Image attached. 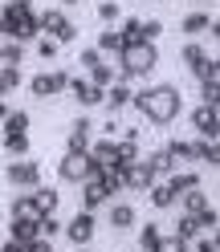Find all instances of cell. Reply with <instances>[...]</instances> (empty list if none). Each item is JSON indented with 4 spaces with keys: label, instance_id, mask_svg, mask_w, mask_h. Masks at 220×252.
Returning a JSON list of instances; mask_svg holds the SVG:
<instances>
[{
    "label": "cell",
    "instance_id": "obj_1",
    "mask_svg": "<svg viewBox=\"0 0 220 252\" xmlns=\"http://www.w3.org/2000/svg\"><path fill=\"white\" fill-rule=\"evenodd\" d=\"M131 106H135L151 126H171V122L183 114V94H180L176 82H159V86H143V90H135Z\"/></svg>",
    "mask_w": 220,
    "mask_h": 252
},
{
    "label": "cell",
    "instance_id": "obj_2",
    "mask_svg": "<svg viewBox=\"0 0 220 252\" xmlns=\"http://www.w3.org/2000/svg\"><path fill=\"white\" fill-rule=\"evenodd\" d=\"M155 65H159V45H147V41L122 45L118 57H114V73H118V82H139V77H151Z\"/></svg>",
    "mask_w": 220,
    "mask_h": 252
},
{
    "label": "cell",
    "instance_id": "obj_3",
    "mask_svg": "<svg viewBox=\"0 0 220 252\" xmlns=\"http://www.w3.org/2000/svg\"><path fill=\"white\" fill-rule=\"evenodd\" d=\"M180 61H183V69L196 77V82H208V77H220V65H216V57L204 49L200 41H187L183 49H180Z\"/></svg>",
    "mask_w": 220,
    "mask_h": 252
},
{
    "label": "cell",
    "instance_id": "obj_4",
    "mask_svg": "<svg viewBox=\"0 0 220 252\" xmlns=\"http://www.w3.org/2000/svg\"><path fill=\"white\" fill-rule=\"evenodd\" d=\"M37 25H41V37H49V41H57V45H70V41L77 37V25H73L61 8L37 12Z\"/></svg>",
    "mask_w": 220,
    "mask_h": 252
},
{
    "label": "cell",
    "instance_id": "obj_5",
    "mask_svg": "<svg viewBox=\"0 0 220 252\" xmlns=\"http://www.w3.org/2000/svg\"><path fill=\"white\" fill-rule=\"evenodd\" d=\"M94 175V163H90V151H66L57 159V179L61 183H86Z\"/></svg>",
    "mask_w": 220,
    "mask_h": 252
},
{
    "label": "cell",
    "instance_id": "obj_6",
    "mask_svg": "<svg viewBox=\"0 0 220 252\" xmlns=\"http://www.w3.org/2000/svg\"><path fill=\"white\" fill-rule=\"evenodd\" d=\"M77 61H82V69H86V77H90V82L94 86H110V82H118V73H114V61H106L98 49H94V45H90V49H82V57H77Z\"/></svg>",
    "mask_w": 220,
    "mask_h": 252
},
{
    "label": "cell",
    "instance_id": "obj_7",
    "mask_svg": "<svg viewBox=\"0 0 220 252\" xmlns=\"http://www.w3.org/2000/svg\"><path fill=\"white\" fill-rule=\"evenodd\" d=\"M94 232H98V220H94V212H77V216H70L66 224H61V236H66L73 248L94 244Z\"/></svg>",
    "mask_w": 220,
    "mask_h": 252
},
{
    "label": "cell",
    "instance_id": "obj_8",
    "mask_svg": "<svg viewBox=\"0 0 220 252\" xmlns=\"http://www.w3.org/2000/svg\"><path fill=\"white\" fill-rule=\"evenodd\" d=\"M4 179H8V187H17V191H29V187H37L41 183V163L37 159H12L8 167H4Z\"/></svg>",
    "mask_w": 220,
    "mask_h": 252
},
{
    "label": "cell",
    "instance_id": "obj_9",
    "mask_svg": "<svg viewBox=\"0 0 220 252\" xmlns=\"http://www.w3.org/2000/svg\"><path fill=\"white\" fill-rule=\"evenodd\" d=\"M70 90V73L66 69H49V73H33L29 77V94L33 98H53V94Z\"/></svg>",
    "mask_w": 220,
    "mask_h": 252
},
{
    "label": "cell",
    "instance_id": "obj_10",
    "mask_svg": "<svg viewBox=\"0 0 220 252\" xmlns=\"http://www.w3.org/2000/svg\"><path fill=\"white\" fill-rule=\"evenodd\" d=\"M187 122H192V134H196V138H216V134H220L216 106H208V102H196L192 114H187Z\"/></svg>",
    "mask_w": 220,
    "mask_h": 252
},
{
    "label": "cell",
    "instance_id": "obj_11",
    "mask_svg": "<svg viewBox=\"0 0 220 252\" xmlns=\"http://www.w3.org/2000/svg\"><path fill=\"white\" fill-rule=\"evenodd\" d=\"M29 203L37 208V216H57L61 208V191L49 183H37V187H29Z\"/></svg>",
    "mask_w": 220,
    "mask_h": 252
},
{
    "label": "cell",
    "instance_id": "obj_12",
    "mask_svg": "<svg viewBox=\"0 0 220 252\" xmlns=\"http://www.w3.org/2000/svg\"><path fill=\"white\" fill-rule=\"evenodd\" d=\"M70 94H73V102L82 106V110H94V106H102V86H94L90 77H70Z\"/></svg>",
    "mask_w": 220,
    "mask_h": 252
},
{
    "label": "cell",
    "instance_id": "obj_13",
    "mask_svg": "<svg viewBox=\"0 0 220 252\" xmlns=\"http://www.w3.org/2000/svg\"><path fill=\"white\" fill-rule=\"evenodd\" d=\"M94 143V118H73L70 122V134H66V151H90Z\"/></svg>",
    "mask_w": 220,
    "mask_h": 252
},
{
    "label": "cell",
    "instance_id": "obj_14",
    "mask_svg": "<svg viewBox=\"0 0 220 252\" xmlns=\"http://www.w3.org/2000/svg\"><path fill=\"white\" fill-rule=\"evenodd\" d=\"M90 163H94V171L114 167L118 163V138H94L90 143Z\"/></svg>",
    "mask_w": 220,
    "mask_h": 252
},
{
    "label": "cell",
    "instance_id": "obj_15",
    "mask_svg": "<svg viewBox=\"0 0 220 252\" xmlns=\"http://www.w3.org/2000/svg\"><path fill=\"white\" fill-rule=\"evenodd\" d=\"M180 29H183V37H187V41H196L200 33H212V29H216V17H212L208 8L183 12V21H180Z\"/></svg>",
    "mask_w": 220,
    "mask_h": 252
},
{
    "label": "cell",
    "instance_id": "obj_16",
    "mask_svg": "<svg viewBox=\"0 0 220 252\" xmlns=\"http://www.w3.org/2000/svg\"><path fill=\"white\" fill-rule=\"evenodd\" d=\"M118 171H122V187H127V191H147V187L155 183V175H151L147 163H143V155H139L131 167H118Z\"/></svg>",
    "mask_w": 220,
    "mask_h": 252
},
{
    "label": "cell",
    "instance_id": "obj_17",
    "mask_svg": "<svg viewBox=\"0 0 220 252\" xmlns=\"http://www.w3.org/2000/svg\"><path fill=\"white\" fill-rule=\"evenodd\" d=\"M82 187V212H98L102 203H110V191H106V183L98 175H90L86 183H77Z\"/></svg>",
    "mask_w": 220,
    "mask_h": 252
},
{
    "label": "cell",
    "instance_id": "obj_18",
    "mask_svg": "<svg viewBox=\"0 0 220 252\" xmlns=\"http://www.w3.org/2000/svg\"><path fill=\"white\" fill-rule=\"evenodd\" d=\"M131 98H135L131 82H110V86H106V94H102V106L110 110V114H122V110L131 106Z\"/></svg>",
    "mask_w": 220,
    "mask_h": 252
},
{
    "label": "cell",
    "instance_id": "obj_19",
    "mask_svg": "<svg viewBox=\"0 0 220 252\" xmlns=\"http://www.w3.org/2000/svg\"><path fill=\"white\" fill-rule=\"evenodd\" d=\"M106 224L114 228V232H127V228H135V224H139L135 203H131V199H127V203H122V199H114V203H110V212H106Z\"/></svg>",
    "mask_w": 220,
    "mask_h": 252
},
{
    "label": "cell",
    "instance_id": "obj_20",
    "mask_svg": "<svg viewBox=\"0 0 220 252\" xmlns=\"http://www.w3.org/2000/svg\"><path fill=\"white\" fill-rule=\"evenodd\" d=\"M143 163H147V171H151L155 179L176 175V159L167 155V147H155V151H147V155H143Z\"/></svg>",
    "mask_w": 220,
    "mask_h": 252
},
{
    "label": "cell",
    "instance_id": "obj_21",
    "mask_svg": "<svg viewBox=\"0 0 220 252\" xmlns=\"http://www.w3.org/2000/svg\"><path fill=\"white\" fill-rule=\"evenodd\" d=\"M147 199H151V208H155V212L176 208V191H171V183H167V179H155V183L147 187Z\"/></svg>",
    "mask_w": 220,
    "mask_h": 252
},
{
    "label": "cell",
    "instance_id": "obj_22",
    "mask_svg": "<svg viewBox=\"0 0 220 252\" xmlns=\"http://www.w3.org/2000/svg\"><path fill=\"white\" fill-rule=\"evenodd\" d=\"M94 49H98L102 57H118V49H122V37H118V29H114V25H106L102 33H98V41H94Z\"/></svg>",
    "mask_w": 220,
    "mask_h": 252
},
{
    "label": "cell",
    "instance_id": "obj_23",
    "mask_svg": "<svg viewBox=\"0 0 220 252\" xmlns=\"http://www.w3.org/2000/svg\"><path fill=\"white\" fill-rule=\"evenodd\" d=\"M176 203H183V216H200L204 208H212V203H208V191H204V187H196V191H183Z\"/></svg>",
    "mask_w": 220,
    "mask_h": 252
},
{
    "label": "cell",
    "instance_id": "obj_24",
    "mask_svg": "<svg viewBox=\"0 0 220 252\" xmlns=\"http://www.w3.org/2000/svg\"><path fill=\"white\" fill-rule=\"evenodd\" d=\"M167 155L176 163H196V138H171L167 143Z\"/></svg>",
    "mask_w": 220,
    "mask_h": 252
},
{
    "label": "cell",
    "instance_id": "obj_25",
    "mask_svg": "<svg viewBox=\"0 0 220 252\" xmlns=\"http://www.w3.org/2000/svg\"><path fill=\"white\" fill-rule=\"evenodd\" d=\"M29 126H33L29 122V110H8V118L0 122V130L4 134H29Z\"/></svg>",
    "mask_w": 220,
    "mask_h": 252
},
{
    "label": "cell",
    "instance_id": "obj_26",
    "mask_svg": "<svg viewBox=\"0 0 220 252\" xmlns=\"http://www.w3.org/2000/svg\"><path fill=\"white\" fill-rule=\"evenodd\" d=\"M171 236H180L183 244H192V240H200V236H204V228H200L196 216H180V224H176V232H171Z\"/></svg>",
    "mask_w": 220,
    "mask_h": 252
},
{
    "label": "cell",
    "instance_id": "obj_27",
    "mask_svg": "<svg viewBox=\"0 0 220 252\" xmlns=\"http://www.w3.org/2000/svg\"><path fill=\"white\" fill-rule=\"evenodd\" d=\"M21 82H25L21 65H0V98H4V94H12V90H21Z\"/></svg>",
    "mask_w": 220,
    "mask_h": 252
},
{
    "label": "cell",
    "instance_id": "obj_28",
    "mask_svg": "<svg viewBox=\"0 0 220 252\" xmlns=\"http://www.w3.org/2000/svg\"><path fill=\"white\" fill-rule=\"evenodd\" d=\"M167 183H171V191H176V199H180L183 191H196V187H200V171H183V175H167Z\"/></svg>",
    "mask_w": 220,
    "mask_h": 252
},
{
    "label": "cell",
    "instance_id": "obj_29",
    "mask_svg": "<svg viewBox=\"0 0 220 252\" xmlns=\"http://www.w3.org/2000/svg\"><path fill=\"white\" fill-rule=\"evenodd\" d=\"M114 29H118L122 45H135V41H143V21H139V17H127V21H118Z\"/></svg>",
    "mask_w": 220,
    "mask_h": 252
},
{
    "label": "cell",
    "instance_id": "obj_30",
    "mask_svg": "<svg viewBox=\"0 0 220 252\" xmlns=\"http://www.w3.org/2000/svg\"><path fill=\"white\" fill-rule=\"evenodd\" d=\"M41 220V216H37ZM37 220H12L8 224V232H12V240H21V244H29V240H37Z\"/></svg>",
    "mask_w": 220,
    "mask_h": 252
},
{
    "label": "cell",
    "instance_id": "obj_31",
    "mask_svg": "<svg viewBox=\"0 0 220 252\" xmlns=\"http://www.w3.org/2000/svg\"><path fill=\"white\" fill-rule=\"evenodd\" d=\"M94 17H98L102 25H118V21H122V4H118V0H98Z\"/></svg>",
    "mask_w": 220,
    "mask_h": 252
},
{
    "label": "cell",
    "instance_id": "obj_32",
    "mask_svg": "<svg viewBox=\"0 0 220 252\" xmlns=\"http://www.w3.org/2000/svg\"><path fill=\"white\" fill-rule=\"evenodd\" d=\"M216 159H220L216 138H196V163H204V167H216Z\"/></svg>",
    "mask_w": 220,
    "mask_h": 252
},
{
    "label": "cell",
    "instance_id": "obj_33",
    "mask_svg": "<svg viewBox=\"0 0 220 252\" xmlns=\"http://www.w3.org/2000/svg\"><path fill=\"white\" fill-rule=\"evenodd\" d=\"M8 216H12V220H37V208H33V203H29V191H21L17 199H12Z\"/></svg>",
    "mask_w": 220,
    "mask_h": 252
},
{
    "label": "cell",
    "instance_id": "obj_34",
    "mask_svg": "<svg viewBox=\"0 0 220 252\" xmlns=\"http://www.w3.org/2000/svg\"><path fill=\"white\" fill-rule=\"evenodd\" d=\"M139 155H143V151H139L135 138H118V163H114V167H131Z\"/></svg>",
    "mask_w": 220,
    "mask_h": 252
},
{
    "label": "cell",
    "instance_id": "obj_35",
    "mask_svg": "<svg viewBox=\"0 0 220 252\" xmlns=\"http://www.w3.org/2000/svg\"><path fill=\"white\" fill-rule=\"evenodd\" d=\"M29 147H33V143H29V134H4V151L12 155V159H25Z\"/></svg>",
    "mask_w": 220,
    "mask_h": 252
},
{
    "label": "cell",
    "instance_id": "obj_36",
    "mask_svg": "<svg viewBox=\"0 0 220 252\" xmlns=\"http://www.w3.org/2000/svg\"><path fill=\"white\" fill-rule=\"evenodd\" d=\"M159 224H143V228H139V248H143V252H155V248H159Z\"/></svg>",
    "mask_w": 220,
    "mask_h": 252
},
{
    "label": "cell",
    "instance_id": "obj_37",
    "mask_svg": "<svg viewBox=\"0 0 220 252\" xmlns=\"http://www.w3.org/2000/svg\"><path fill=\"white\" fill-rule=\"evenodd\" d=\"M25 53H29V45H21V41H4V65H21Z\"/></svg>",
    "mask_w": 220,
    "mask_h": 252
},
{
    "label": "cell",
    "instance_id": "obj_38",
    "mask_svg": "<svg viewBox=\"0 0 220 252\" xmlns=\"http://www.w3.org/2000/svg\"><path fill=\"white\" fill-rule=\"evenodd\" d=\"M57 232H61V220H57V216H41V220H37V236H45V240H53Z\"/></svg>",
    "mask_w": 220,
    "mask_h": 252
},
{
    "label": "cell",
    "instance_id": "obj_39",
    "mask_svg": "<svg viewBox=\"0 0 220 252\" xmlns=\"http://www.w3.org/2000/svg\"><path fill=\"white\" fill-rule=\"evenodd\" d=\"M33 49H37V57H41V61H53L61 45H57V41H49V37H37V41H33Z\"/></svg>",
    "mask_w": 220,
    "mask_h": 252
},
{
    "label": "cell",
    "instance_id": "obj_40",
    "mask_svg": "<svg viewBox=\"0 0 220 252\" xmlns=\"http://www.w3.org/2000/svg\"><path fill=\"white\" fill-rule=\"evenodd\" d=\"M155 252H192V244H183L180 236H159V248Z\"/></svg>",
    "mask_w": 220,
    "mask_h": 252
},
{
    "label": "cell",
    "instance_id": "obj_41",
    "mask_svg": "<svg viewBox=\"0 0 220 252\" xmlns=\"http://www.w3.org/2000/svg\"><path fill=\"white\" fill-rule=\"evenodd\" d=\"M216 98H220V86H216V77H208V82H200V102L216 106Z\"/></svg>",
    "mask_w": 220,
    "mask_h": 252
},
{
    "label": "cell",
    "instance_id": "obj_42",
    "mask_svg": "<svg viewBox=\"0 0 220 252\" xmlns=\"http://www.w3.org/2000/svg\"><path fill=\"white\" fill-rule=\"evenodd\" d=\"M102 138H122V122H118L114 114H110V118L102 122Z\"/></svg>",
    "mask_w": 220,
    "mask_h": 252
},
{
    "label": "cell",
    "instance_id": "obj_43",
    "mask_svg": "<svg viewBox=\"0 0 220 252\" xmlns=\"http://www.w3.org/2000/svg\"><path fill=\"white\" fill-rule=\"evenodd\" d=\"M159 33H163V25H159V21H143V41H147V45L159 41Z\"/></svg>",
    "mask_w": 220,
    "mask_h": 252
},
{
    "label": "cell",
    "instance_id": "obj_44",
    "mask_svg": "<svg viewBox=\"0 0 220 252\" xmlns=\"http://www.w3.org/2000/svg\"><path fill=\"white\" fill-rule=\"evenodd\" d=\"M25 252H53V240H45V236H37V240H29Z\"/></svg>",
    "mask_w": 220,
    "mask_h": 252
},
{
    "label": "cell",
    "instance_id": "obj_45",
    "mask_svg": "<svg viewBox=\"0 0 220 252\" xmlns=\"http://www.w3.org/2000/svg\"><path fill=\"white\" fill-rule=\"evenodd\" d=\"M0 252H25V244H21V240H12V236H8V240H0Z\"/></svg>",
    "mask_w": 220,
    "mask_h": 252
},
{
    "label": "cell",
    "instance_id": "obj_46",
    "mask_svg": "<svg viewBox=\"0 0 220 252\" xmlns=\"http://www.w3.org/2000/svg\"><path fill=\"white\" fill-rule=\"evenodd\" d=\"M196 252H216V240H212V236H204V240L196 244Z\"/></svg>",
    "mask_w": 220,
    "mask_h": 252
},
{
    "label": "cell",
    "instance_id": "obj_47",
    "mask_svg": "<svg viewBox=\"0 0 220 252\" xmlns=\"http://www.w3.org/2000/svg\"><path fill=\"white\" fill-rule=\"evenodd\" d=\"M8 110H12V106H8L4 98H0V122H4V118H8Z\"/></svg>",
    "mask_w": 220,
    "mask_h": 252
},
{
    "label": "cell",
    "instance_id": "obj_48",
    "mask_svg": "<svg viewBox=\"0 0 220 252\" xmlns=\"http://www.w3.org/2000/svg\"><path fill=\"white\" fill-rule=\"evenodd\" d=\"M0 65H4V41H0Z\"/></svg>",
    "mask_w": 220,
    "mask_h": 252
},
{
    "label": "cell",
    "instance_id": "obj_49",
    "mask_svg": "<svg viewBox=\"0 0 220 252\" xmlns=\"http://www.w3.org/2000/svg\"><path fill=\"white\" fill-rule=\"evenodd\" d=\"M73 252H94V248H90V244H86V248H73Z\"/></svg>",
    "mask_w": 220,
    "mask_h": 252
},
{
    "label": "cell",
    "instance_id": "obj_50",
    "mask_svg": "<svg viewBox=\"0 0 220 252\" xmlns=\"http://www.w3.org/2000/svg\"><path fill=\"white\" fill-rule=\"evenodd\" d=\"M192 4H212V0H192Z\"/></svg>",
    "mask_w": 220,
    "mask_h": 252
},
{
    "label": "cell",
    "instance_id": "obj_51",
    "mask_svg": "<svg viewBox=\"0 0 220 252\" xmlns=\"http://www.w3.org/2000/svg\"><path fill=\"white\" fill-rule=\"evenodd\" d=\"M0 4H4V0H0Z\"/></svg>",
    "mask_w": 220,
    "mask_h": 252
}]
</instances>
